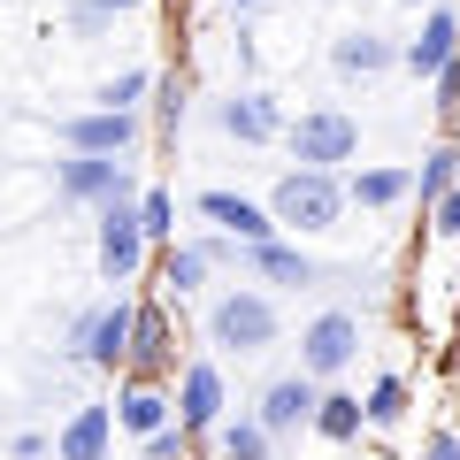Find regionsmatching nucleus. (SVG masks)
<instances>
[{"label": "nucleus", "instance_id": "obj_5", "mask_svg": "<svg viewBox=\"0 0 460 460\" xmlns=\"http://www.w3.org/2000/svg\"><path fill=\"white\" fill-rule=\"evenodd\" d=\"M361 353V314H345V307H330V314H314L307 323V338H299V376L307 384H323V376H338L345 361Z\"/></svg>", "mask_w": 460, "mask_h": 460}, {"label": "nucleus", "instance_id": "obj_34", "mask_svg": "<svg viewBox=\"0 0 460 460\" xmlns=\"http://www.w3.org/2000/svg\"><path fill=\"white\" fill-rule=\"evenodd\" d=\"M230 8H261V0H230Z\"/></svg>", "mask_w": 460, "mask_h": 460}, {"label": "nucleus", "instance_id": "obj_28", "mask_svg": "<svg viewBox=\"0 0 460 460\" xmlns=\"http://www.w3.org/2000/svg\"><path fill=\"white\" fill-rule=\"evenodd\" d=\"M154 93H162V100H154V115L177 131V115H184V84H177V69H169V77H154Z\"/></svg>", "mask_w": 460, "mask_h": 460}, {"label": "nucleus", "instance_id": "obj_29", "mask_svg": "<svg viewBox=\"0 0 460 460\" xmlns=\"http://www.w3.org/2000/svg\"><path fill=\"white\" fill-rule=\"evenodd\" d=\"M429 230H438V238H460V192L429 199Z\"/></svg>", "mask_w": 460, "mask_h": 460}, {"label": "nucleus", "instance_id": "obj_2", "mask_svg": "<svg viewBox=\"0 0 460 460\" xmlns=\"http://www.w3.org/2000/svg\"><path fill=\"white\" fill-rule=\"evenodd\" d=\"M131 323H138V299H100V307H84V314H77V330H69V361L100 368V376H123Z\"/></svg>", "mask_w": 460, "mask_h": 460}, {"label": "nucleus", "instance_id": "obj_26", "mask_svg": "<svg viewBox=\"0 0 460 460\" xmlns=\"http://www.w3.org/2000/svg\"><path fill=\"white\" fill-rule=\"evenodd\" d=\"M154 84V69H123V77H108L100 84V108L108 115H138V93Z\"/></svg>", "mask_w": 460, "mask_h": 460}, {"label": "nucleus", "instance_id": "obj_16", "mask_svg": "<svg viewBox=\"0 0 460 460\" xmlns=\"http://www.w3.org/2000/svg\"><path fill=\"white\" fill-rule=\"evenodd\" d=\"M223 131L238 138V146H269V138L284 131V115H277V100H269V93H230L223 100Z\"/></svg>", "mask_w": 460, "mask_h": 460}, {"label": "nucleus", "instance_id": "obj_8", "mask_svg": "<svg viewBox=\"0 0 460 460\" xmlns=\"http://www.w3.org/2000/svg\"><path fill=\"white\" fill-rule=\"evenodd\" d=\"M100 277L108 284H131L138 269H146V238H138V199H115V208H100Z\"/></svg>", "mask_w": 460, "mask_h": 460}, {"label": "nucleus", "instance_id": "obj_6", "mask_svg": "<svg viewBox=\"0 0 460 460\" xmlns=\"http://www.w3.org/2000/svg\"><path fill=\"white\" fill-rule=\"evenodd\" d=\"M54 184H62V199H84V208H115V199L146 192V184L131 177V162H93V154H69V162L54 169Z\"/></svg>", "mask_w": 460, "mask_h": 460}, {"label": "nucleus", "instance_id": "obj_7", "mask_svg": "<svg viewBox=\"0 0 460 460\" xmlns=\"http://www.w3.org/2000/svg\"><path fill=\"white\" fill-rule=\"evenodd\" d=\"M123 376H138V384H169L177 376V330H169V307H138V323H131V353H123Z\"/></svg>", "mask_w": 460, "mask_h": 460}, {"label": "nucleus", "instance_id": "obj_3", "mask_svg": "<svg viewBox=\"0 0 460 460\" xmlns=\"http://www.w3.org/2000/svg\"><path fill=\"white\" fill-rule=\"evenodd\" d=\"M208 338L223 345V353H269V345H277V307H269V292L230 284V292L215 299V314H208Z\"/></svg>", "mask_w": 460, "mask_h": 460}, {"label": "nucleus", "instance_id": "obj_18", "mask_svg": "<svg viewBox=\"0 0 460 460\" xmlns=\"http://www.w3.org/2000/svg\"><path fill=\"white\" fill-rule=\"evenodd\" d=\"M238 261H246L253 277H269V284H292V292L314 284V261L299 246H284V238H269V246H238Z\"/></svg>", "mask_w": 460, "mask_h": 460}, {"label": "nucleus", "instance_id": "obj_9", "mask_svg": "<svg viewBox=\"0 0 460 460\" xmlns=\"http://www.w3.org/2000/svg\"><path fill=\"white\" fill-rule=\"evenodd\" d=\"M223 407H230V399H223V368H215V361H184L177 368V392H169L177 429H184V438H199V429L223 422Z\"/></svg>", "mask_w": 460, "mask_h": 460}, {"label": "nucleus", "instance_id": "obj_22", "mask_svg": "<svg viewBox=\"0 0 460 460\" xmlns=\"http://www.w3.org/2000/svg\"><path fill=\"white\" fill-rule=\"evenodd\" d=\"M399 414H407V376H376L361 399V429H392Z\"/></svg>", "mask_w": 460, "mask_h": 460}, {"label": "nucleus", "instance_id": "obj_33", "mask_svg": "<svg viewBox=\"0 0 460 460\" xmlns=\"http://www.w3.org/2000/svg\"><path fill=\"white\" fill-rule=\"evenodd\" d=\"M84 8H93V16H131L138 0H84Z\"/></svg>", "mask_w": 460, "mask_h": 460}, {"label": "nucleus", "instance_id": "obj_11", "mask_svg": "<svg viewBox=\"0 0 460 460\" xmlns=\"http://www.w3.org/2000/svg\"><path fill=\"white\" fill-rule=\"evenodd\" d=\"M199 215H208V223L223 230L230 246H269V238H277V223H269V208H261V199L223 192V184H215V192H199Z\"/></svg>", "mask_w": 460, "mask_h": 460}, {"label": "nucleus", "instance_id": "obj_21", "mask_svg": "<svg viewBox=\"0 0 460 460\" xmlns=\"http://www.w3.org/2000/svg\"><path fill=\"white\" fill-rule=\"evenodd\" d=\"M138 238L146 246H177V199H169V184H146L138 192Z\"/></svg>", "mask_w": 460, "mask_h": 460}, {"label": "nucleus", "instance_id": "obj_1", "mask_svg": "<svg viewBox=\"0 0 460 460\" xmlns=\"http://www.w3.org/2000/svg\"><path fill=\"white\" fill-rule=\"evenodd\" d=\"M345 215V184L330 169H284L269 192V223L277 230H338Z\"/></svg>", "mask_w": 460, "mask_h": 460}, {"label": "nucleus", "instance_id": "obj_31", "mask_svg": "<svg viewBox=\"0 0 460 460\" xmlns=\"http://www.w3.org/2000/svg\"><path fill=\"white\" fill-rule=\"evenodd\" d=\"M438 108H445V115L460 108V62H453V69H438Z\"/></svg>", "mask_w": 460, "mask_h": 460}, {"label": "nucleus", "instance_id": "obj_25", "mask_svg": "<svg viewBox=\"0 0 460 460\" xmlns=\"http://www.w3.org/2000/svg\"><path fill=\"white\" fill-rule=\"evenodd\" d=\"M208 269H215V261H208L199 246H169V261H162V284L184 299V292H199V284H208Z\"/></svg>", "mask_w": 460, "mask_h": 460}, {"label": "nucleus", "instance_id": "obj_19", "mask_svg": "<svg viewBox=\"0 0 460 460\" xmlns=\"http://www.w3.org/2000/svg\"><path fill=\"white\" fill-rule=\"evenodd\" d=\"M345 199L353 208H399V199H414V169H361L345 184Z\"/></svg>", "mask_w": 460, "mask_h": 460}, {"label": "nucleus", "instance_id": "obj_4", "mask_svg": "<svg viewBox=\"0 0 460 460\" xmlns=\"http://www.w3.org/2000/svg\"><path fill=\"white\" fill-rule=\"evenodd\" d=\"M353 154H361V123L345 108H307L292 123V162L299 169H330L338 177V162H353Z\"/></svg>", "mask_w": 460, "mask_h": 460}, {"label": "nucleus", "instance_id": "obj_35", "mask_svg": "<svg viewBox=\"0 0 460 460\" xmlns=\"http://www.w3.org/2000/svg\"><path fill=\"white\" fill-rule=\"evenodd\" d=\"M407 8H414V0H407Z\"/></svg>", "mask_w": 460, "mask_h": 460}, {"label": "nucleus", "instance_id": "obj_24", "mask_svg": "<svg viewBox=\"0 0 460 460\" xmlns=\"http://www.w3.org/2000/svg\"><path fill=\"white\" fill-rule=\"evenodd\" d=\"M215 453L223 460H269V429L253 422V414L246 422H215Z\"/></svg>", "mask_w": 460, "mask_h": 460}, {"label": "nucleus", "instance_id": "obj_14", "mask_svg": "<svg viewBox=\"0 0 460 460\" xmlns=\"http://www.w3.org/2000/svg\"><path fill=\"white\" fill-rule=\"evenodd\" d=\"M314 399H323V384H307V376H277L261 392V414L253 422L269 429V438H284V429H307L314 422Z\"/></svg>", "mask_w": 460, "mask_h": 460}, {"label": "nucleus", "instance_id": "obj_12", "mask_svg": "<svg viewBox=\"0 0 460 460\" xmlns=\"http://www.w3.org/2000/svg\"><path fill=\"white\" fill-rule=\"evenodd\" d=\"M399 62H407L414 77H438V69H453V62H460V16H453V8H429L422 31L399 47Z\"/></svg>", "mask_w": 460, "mask_h": 460}, {"label": "nucleus", "instance_id": "obj_20", "mask_svg": "<svg viewBox=\"0 0 460 460\" xmlns=\"http://www.w3.org/2000/svg\"><path fill=\"white\" fill-rule=\"evenodd\" d=\"M307 429H323L330 445H353V438H361V399H353V392H323Z\"/></svg>", "mask_w": 460, "mask_h": 460}, {"label": "nucleus", "instance_id": "obj_10", "mask_svg": "<svg viewBox=\"0 0 460 460\" xmlns=\"http://www.w3.org/2000/svg\"><path fill=\"white\" fill-rule=\"evenodd\" d=\"M62 146L69 154H93V162H123V154L138 146V115H108V108L69 115V123H62Z\"/></svg>", "mask_w": 460, "mask_h": 460}, {"label": "nucleus", "instance_id": "obj_17", "mask_svg": "<svg viewBox=\"0 0 460 460\" xmlns=\"http://www.w3.org/2000/svg\"><path fill=\"white\" fill-rule=\"evenodd\" d=\"M330 62H338L345 77H384V69L399 62V39H384V31H345L338 47H330Z\"/></svg>", "mask_w": 460, "mask_h": 460}, {"label": "nucleus", "instance_id": "obj_30", "mask_svg": "<svg viewBox=\"0 0 460 460\" xmlns=\"http://www.w3.org/2000/svg\"><path fill=\"white\" fill-rule=\"evenodd\" d=\"M422 460H460V429H429V438H422Z\"/></svg>", "mask_w": 460, "mask_h": 460}, {"label": "nucleus", "instance_id": "obj_13", "mask_svg": "<svg viewBox=\"0 0 460 460\" xmlns=\"http://www.w3.org/2000/svg\"><path fill=\"white\" fill-rule=\"evenodd\" d=\"M115 429H131L138 445L154 438V429H169L177 414H169V384H138V376H123V392H115Z\"/></svg>", "mask_w": 460, "mask_h": 460}, {"label": "nucleus", "instance_id": "obj_32", "mask_svg": "<svg viewBox=\"0 0 460 460\" xmlns=\"http://www.w3.org/2000/svg\"><path fill=\"white\" fill-rule=\"evenodd\" d=\"M8 453H16V460H47V438H39V429H23V438L8 445Z\"/></svg>", "mask_w": 460, "mask_h": 460}, {"label": "nucleus", "instance_id": "obj_23", "mask_svg": "<svg viewBox=\"0 0 460 460\" xmlns=\"http://www.w3.org/2000/svg\"><path fill=\"white\" fill-rule=\"evenodd\" d=\"M453 177H460V154L453 146H429L422 169H414V199H422V208H429V199H445V192H453Z\"/></svg>", "mask_w": 460, "mask_h": 460}, {"label": "nucleus", "instance_id": "obj_27", "mask_svg": "<svg viewBox=\"0 0 460 460\" xmlns=\"http://www.w3.org/2000/svg\"><path fill=\"white\" fill-rule=\"evenodd\" d=\"M138 460H192V438L169 422V429H154V438H146V453H138Z\"/></svg>", "mask_w": 460, "mask_h": 460}, {"label": "nucleus", "instance_id": "obj_15", "mask_svg": "<svg viewBox=\"0 0 460 460\" xmlns=\"http://www.w3.org/2000/svg\"><path fill=\"white\" fill-rule=\"evenodd\" d=\"M108 445H115V414H108V399L77 407L62 429H54V460H108Z\"/></svg>", "mask_w": 460, "mask_h": 460}]
</instances>
